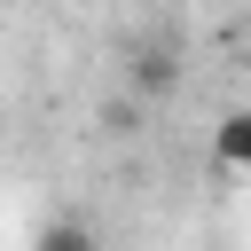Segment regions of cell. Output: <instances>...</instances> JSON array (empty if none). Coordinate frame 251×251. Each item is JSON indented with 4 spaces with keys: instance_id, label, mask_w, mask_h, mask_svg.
Instances as JSON below:
<instances>
[{
    "instance_id": "cell-1",
    "label": "cell",
    "mask_w": 251,
    "mask_h": 251,
    "mask_svg": "<svg viewBox=\"0 0 251 251\" xmlns=\"http://www.w3.org/2000/svg\"><path fill=\"white\" fill-rule=\"evenodd\" d=\"M212 157L235 165V173H251V110H227V118L212 126Z\"/></svg>"
},
{
    "instance_id": "cell-2",
    "label": "cell",
    "mask_w": 251,
    "mask_h": 251,
    "mask_svg": "<svg viewBox=\"0 0 251 251\" xmlns=\"http://www.w3.org/2000/svg\"><path fill=\"white\" fill-rule=\"evenodd\" d=\"M39 251H94V235H86V227H47Z\"/></svg>"
},
{
    "instance_id": "cell-3",
    "label": "cell",
    "mask_w": 251,
    "mask_h": 251,
    "mask_svg": "<svg viewBox=\"0 0 251 251\" xmlns=\"http://www.w3.org/2000/svg\"><path fill=\"white\" fill-rule=\"evenodd\" d=\"M133 78H141V86H173V63H165V55H141V71H133Z\"/></svg>"
}]
</instances>
